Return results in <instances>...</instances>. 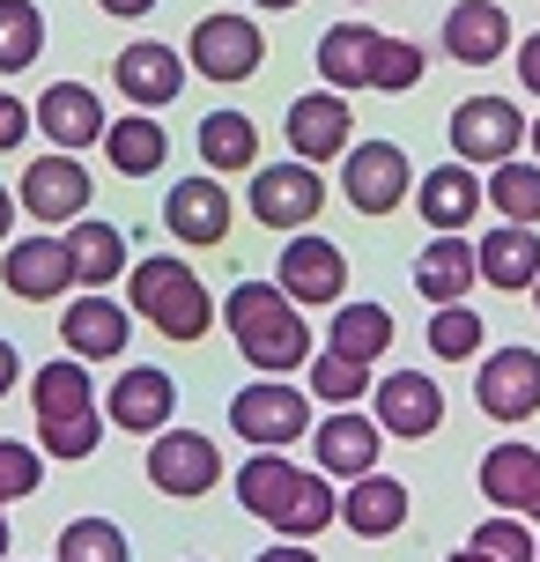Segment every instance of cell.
<instances>
[{
	"label": "cell",
	"mask_w": 540,
	"mask_h": 562,
	"mask_svg": "<svg viewBox=\"0 0 540 562\" xmlns=\"http://www.w3.org/2000/svg\"><path fill=\"white\" fill-rule=\"evenodd\" d=\"M97 8H104V15H126V23H142L156 0H97Z\"/></svg>",
	"instance_id": "obj_45"
},
{
	"label": "cell",
	"mask_w": 540,
	"mask_h": 562,
	"mask_svg": "<svg viewBox=\"0 0 540 562\" xmlns=\"http://www.w3.org/2000/svg\"><path fill=\"white\" fill-rule=\"evenodd\" d=\"M259 562H318V555H312V548H304V540H282V548H267V555H259Z\"/></svg>",
	"instance_id": "obj_46"
},
{
	"label": "cell",
	"mask_w": 540,
	"mask_h": 562,
	"mask_svg": "<svg viewBox=\"0 0 540 562\" xmlns=\"http://www.w3.org/2000/svg\"><path fill=\"white\" fill-rule=\"evenodd\" d=\"M415 215H423L437 237H466V223L482 215V178L466 164H437L415 178Z\"/></svg>",
	"instance_id": "obj_14"
},
{
	"label": "cell",
	"mask_w": 540,
	"mask_h": 562,
	"mask_svg": "<svg viewBox=\"0 0 540 562\" xmlns=\"http://www.w3.org/2000/svg\"><path fill=\"white\" fill-rule=\"evenodd\" d=\"M526 526H540V481H533V496H526V510H518Z\"/></svg>",
	"instance_id": "obj_48"
},
{
	"label": "cell",
	"mask_w": 540,
	"mask_h": 562,
	"mask_svg": "<svg viewBox=\"0 0 540 562\" xmlns=\"http://www.w3.org/2000/svg\"><path fill=\"white\" fill-rule=\"evenodd\" d=\"M126 311L112 304V289H89V296H75L67 304V326H59V340H67V356L75 363H112L119 348H126Z\"/></svg>",
	"instance_id": "obj_19"
},
{
	"label": "cell",
	"mask_w": 540,
	"mask_h": 562,
	"mask_svg": "<svg viewBox=\"0 0 540 562\" xmlns=\"http://www.w3.org/2000/svg\"><path fill=\"white\" fill-rule=\"evenodd\" d=\"M445 53L459 67H496V59L511 53V15L496 0H459L452 15H445Z\"/></svg>",
	"instance_id": "obj_23"
},
{
	"label": "cell",
	"mask_w": 540,
	"mask_h": 562,
	"mask_svg": "<svg viewBox=\"0 0 540 562\" xmlns=\"http://www.w3.org/2000/svg\"><path fill=\"white\" fill-rule=\"evenodd\" d=\"M341 193H348V207H363V215H393L400 200H407V148H393V140L348 148Z\"/></svg>",
	"instance_id": "obj_12"
},
{
	"label": "cell",
	"mask_w": 540,
	"mask_h": 562,
	"mask_svg": "<svg viewBox=\"0 0 540 562\" xmlns=\"http://www.w3.org/2000/svg\"><path fill=\"white\" fill-rule=\"evenodd\" d=\"M0 281H8V296H23V304H53V296H67V289H75V274H67V245H59L53 229L8 245Z\"/></svg>",
	"instance_id": "obj_20"
},
{
	"label": "cell",
	"mask_w": 540,
	"mask_h": 562,
	"mask_svg": "<svg viewBox=\"0 0 540 562\" xmlns=\"http://www.w3.org/2000/svg\"><path fill=\"white\" fill-rule=\"evenodd\" d=\"M252 8H296V0H252Z\"/></svg>",
	"instance_id": "obj_49"
},
{
	"label": "cell",
	"mask_w": 540,
	"mask_h": 562,
	"mask_svg": "<svg viewBox=\"0 0 540 562\" xmlns=\"http://www.w3.org/2000/svg\"><path fill=\"white\" fill-rule=\"evenodd\" d=\"M89 207V170L75 164V156H37V164L23 170V193H15V215H37V223H82Z\"/></svg>",
	"instance_id": "obj_10"
},
{
	"label": "cell",
	"mask_w": 540,
	"mask_h": 562,
	"mask_svg": "<svg viewBox=\"0 0 540 562\" xmlns=\"http://www.w3.org/2000/svg\"><path fill=\"white\" fill-rule=\"evenodd\" d=\"M488 422H526L540 415V356L533 348H496L482 363V385H474Z\"/></svg>",
	"instance_id": "obj_13"
},
{
	"label": "cell",
	"mask_w": 540,
	"mask_h": 562,
	"mask_svg": "<svg viewBox=\"0 0 540 562\" xmlns=\"http://www.w3.org/2000/svg\"><path fill=\"white\" fill-rule=\"evenodd\" d=\"M423 82V53L415 45H400V37H378V59H370V89H385V97H400V89Z\"/></svg>",
	"instance_id": "obj_40"
},
{
	"label": "cell",
	"mask_w": 540,
	"mask_h": 562,
	"mask_svg": "<svg viewBox=\"0 0 540 562\" xmlns=\"http://www.w3.org/2000/svg\"><path fill=\"white\" fill-rule=\"evenodd\" d=\"M164 223H171L178 245H223L229 237V193L215 178H178L171 200H164Z\"/></svg>",
	"instance_id": "obj_24"
},
{
	"label": "cell",
	"mask_w": 540,
	"mask_h": 562,
	"mask_svg": "<svg viewBox=\"0 0 540 562\" xmlns=\"http://www.w3.org/2000/svg\"><path fill=\"white\" fill-rule=\"evenodd\" d=\"M393 348V311L385 304H341L334 311V356L348 363H378Z\"/></svg>",
	"instance_id": "obj_33"
},
{
	"label": "cell",
	"mask_w": 540,
	"mask_h": 562,
	"mask_svg": "<svg viewBox=\"0 0 540 562\" xmlns=\"http://www.w3.org/2000/svg\"><path fill=\"white\" fill-rule=\"evenodd\" d=\"M526 140V119H518L511 97H466L452 112V148L459 164H511V148Z\"/></svg>",
	"instance_id": "obj_7"
},
{
	"label": "cell",
	"mask_w": 540,
	"mask_h": 562,
	"mask_svg": "<svg viewBox=\"0 0 540 562\" xmlns=\"http://www.w3.org/2000/svg\"><path fill=\"white\" fill-rule=\"evenodd\" d=\"M164 148H171V134H164V126H156L148 112L112 119V126H104V156H112V170H126V178H148V170H164Z\"/></svg>",
	"instance_id": "obj_31"
},
{
	"label": "cell",
	"mask_w": 540,
	"mask_h": 562,
	"mask_svg": "<svg viewBox=\"0 0 540 562\" xmlns=\"http://www.w3.org/2000/svg\"><path fill=\"white\" fill-rule=\"evenodd\" d=\"M8 223H15V200H8V186H0V245H8Z\"/></svg>",
	"instance_id": "obj_47"
},
{
	"label": "cell",
	"mask_w": 540,
	"mask_h": 562,
	"mask_svg": "<svg viewBox=\"0 0 540 562\" xmlns=\"http://www.w3.org/2000/svg\"><path fill=\"white\" fill-rule=\"evenodd\" d=\"M518 82H526V89L540 97V30L526 37V45H518Z\"/></svg>",
	"instance_id": "obj_43"
},
{
	"label": "cell",
	"mask_w": 540,
	"mask_h": 562,
	"mask_svg": "<svg viewBox=\"0 0 540 562\" xmlns=\"http://www.w3.org/2000/svg\"><path fill=\"white\" fill-rule=\"evenodd\" d=\"M148 481H156L164 496H207V488L223 481V451L207 445L200 429H156V445H148Z\"/></svg>",
	"instance_id": "obj_8"
},
{
	"label": "cell",
	"mask_w": 540,
	"mask_h": 562,
	"mask_svg": "<svg viewBox=\"0 0 540 562\" xmlns=\"http://www.w3.org/2000/svg\"><path fill=\"white\" fill-rule=\"evenodd\" d=\"M259 59H267V30L252 15H207L193 30V67L207 82H245L259 75Z\"/></svg>",
	"instance_id": "obj_9"
},
{
	"label": "cell",
	"mask_w": 540,
	"mask_h": 562,
	"mask_svg": "<svg viewBox=\"0 0 540 562\" xmlns=\"http://www.w3.org/2000/svg\"><path fill=\"white\" fill-rule=\"evenodd\" d=\"M59 562H126V533L112 518H75L59 533Z\"/></svg>",
	"instance_id": "obj_37"
},
{
	"label": "cell",
	"mask_w": 540,
	"mask_h": 562,
	"mask_svg": "<svg viewBox=\"0 0 540 562\" xmlns=\"http://www.w3.org/2000/svg\"><path fill=\"white\" fill-rule=\"evenodd\" d=\"M370 393H378V429L385 437H437V422H445V393H437V378L423 370H393V378H370Z\"/></svg>",
	"instance_id": "obj_11"
},
{
	"label": "cell",
	"mask_w": 540,
	"mask_h": 562,
	"mask_svg": "<svg viewBox=\"0 0 540 562\" xmlns=\"http://www.w3.org/2000/svg\"><path fill=\"white\" fill-rule=\"evenodd\" d=\"M37 481H45V459L30 445H8V437H0V504H23Z\"/></svg>",
	"instance_id": "obj_41"
},
{
	"label": "cell",
	"mask_w": 540,
	"mask_h": 562,
	"mask_svg": "<svg viewBox=\"0 0 540 562\" xmlns=\"http://www.w3.org/2000/svg\"><path fill=\"white\" fill-rule=\"evenodd\" d=\"M237 504L259 510L267 526L282 540H312L334 526V488H326V474H304V467H289L282 451H252L245 467H237Z\"/></svg>",
	"instance_id": "obj_1"
},
{
	"label": "cell",
	"mask_w": 540,
	"mask_h": 562,
	"mask_svg": "<svg viewBox=\"0 0 540 562\" xmlns=\"http://www.w3.org/2000/svg\"><path fill=\"white\" fill-rule=\"evenodd\" d=\"M482 200L504 215V223H518V229H533L540 223V164H496L488 170V186H482Z\"/></svg>",
	"instance_id": "obj_34"
},
{
	"label": "cell",
	"mask_w": 540,
	"mask_h": 562,
	"mask_svg": "<svg viewBox=\"0 0 540 562\" xmlns=\"http://www.w3.org/2000/svg\"><path fill=\"white\" fill-rule=\"evenodd\" d=\"M112 82L142 104V112H164V104H178L185 97V59L171 53V45H156V37H134L126 53H119Z\"/></svg>",
	"instance_id": "obj_15"
},
{
	"label": "cell",
	"mask_w": 540,
	"mask_h": 562,
	"mask_svg": "<svg viewBox=\"0 0 540 562\" xmlns=\"http://www.w3.org/2000/svg\"><path fill=\"white\" fill-rule=\"evenodd\" d=\"M526 140H533V156H540V119H533V134H526Z\"/></svg>",
	"instance_id": "obj_51"
},
{
	"label": "cell",
	"mask_w": 540,
	"mask_h": 562,
	"mask_svg": "<svg viewBox=\"0 0 540 562\" xmlns=\"http://www.w3.org/2000/svg\"><path fill=\"white\" fill-rule=\"evenodd\" d=\"M334 518H348V533H363V540H385L407 526V488L385 474H363V481H348V504H334Z\"/></svg>",
	"instance_id": "obj_26"
},
{
	"label": "cell",
	"mask_w": 540,
	"mask_h": 562,
	"mask_svg": "<svg viewBox=\"0 0 540 562\" xmlns=\"http://www.w3.org/2000/svg\"><path fill=\"white\" fill-rule=\"evenodd\" d=\"M30 119L45 126V140H53L59 156L104 140V104H97V89H82V82H53L45 97H37V112H30Z\"/></svg>",
	"instance_id": "obj_22"
},
{
	"label": "cell",
	"mask_w": 540,
	"mask_h": 562,
	"mask_svg": "<svg viewBox=\"0 0 540 562\" xmlns=\"http://www.w3.org/2000/svg\"><path fill=\"white\" fill-rule=\"evenodd\" d=\"M200 156H207V170H259V126L245 112H207L200 119Z\"/></svg>",
	"instance_id": "obj_32"
},
{
	"label": "cell",
	"mask_w": 540,
	"mask_h": 562,
	"mask_svg": "<svg viewBox=\"0 0 540 562\" xmlns=\"http://www.w3.org/2000/svg\"><path fill=\"white\" fill-rule=\"evenodd\" d=\"M533 481H540V451L533 445H496L482 459V496H488V504H504V518H518V510H526Z\"/></svg>",
	"instance_id": "obj_30"
},
{
	"label": "cell",
	"mask_w": 540,
	"mask_h": 562,
	"mask_svg": "<svg viewBox=\"0 0 540 562\" xmlns=\"http://www.w3.org/2000/svg\"><path fill=\"white\" fill-rule=\"evenodd\" d=\"M482 562H533L540 555V540L526 518H488V526H474V540H466Z\"/></svg>",
	"instance_id": "obj_38"
},
{
	"label": "cell",
	"mask_w": 540,
	"mask_h": 562,
	"mask_svg": "<svg viewBox=\"0 0 540 562\" xmlns=\"http://www.w3.org/2000/svg\"><path fill=\"white\" fill-rule=\"evenodd\" d=\"M415 289H423L429 304H466V289H474V245L466 237H437L415 259Z\"/></svg>",
	"instance_id": "obj_29"
},
{
	"label": "cell",
	"mask_w": 540,
	"mask_h": 562,
	"mask_svg": "<svg viewBox=\"0 0 540 562\" xmlns=\"http://www.w3.org/2000/svg\"><path fill=\"white\" fill-rule=\"evenodd\" d=\"M30 400H37V437L53 459H89L97 437H104V415H97V385L89 370L67 356V363H45L30 378Z\"/></svg>",
	"instance_id": "obj_3"
},
{
	"label": "cell",
	"mask_w": 540,
	"mask_h": 562,
	"mask_svg": "<svg viewBox=\"0 0 540 562\" xmlns=\"http://www.w3.org/2000/svg\"><path fill=\"white\" fill-rule=\"evenodd\" d=\"M134 274V311H142L156 334L171 340H200L215 326V304H207V289H200L193 267H178V259H142V267H126Z\"/></svg>",
	"instance_id": "obj_4"
},
{
	"label": "cell",
	"mask_w": 540,
	"mask_h": 562,
	"mask_svg": "<svg viewBox=\"0 0 540 562\" xmlns=\"http://www.w3.org/2000/svg\"><path fill=\"white\" fill-rule=\"evenodd\" d=\"M223 318H229V334H237V348H245V363L267 370V378H289V370L312 363V326L296 318V304L274 281H237Z\"/></svg>",
	"instance_id": "obj_2"
},
{
	"label": "cell",
	"mask_w": 540,
	"mask_h": 562,
	"mask_svg": "<svg viewBox=\"0 0 540 562\" xmlns=\"http://www.w3.org/2000/svg\"><path fill=\"white\" fill-rule=\"evenodd\" d=\"M289 148H296V164H326V156H348V97L334 89H312V97H296L289 104Z\"/></svg>",
	"instance_id": "obj_21"
},
{
	"label": "cell",
	"mask_w": 540,
	"mask_h": 562,
	"mask_svg": "<svg viewBox=\"0 0 540 562\" xmlns=\"http://www.w3.org/2000/svg\"><path fill=\"white\" fill-rule=\"evenodd\" d=\"M533 304H540V274H533Z\"/></svg>",
	"instance_id": "obj_53"
},
{
	"label": "cell",
	"mask_w": 540,
	"mask_h": 562,
	"mask_svg": "<svg viewBox=\"0 0 540 562\" xmlns=\"http://www.w3.org/2000/svg\"><path fill=\"white\" fill-rule=\"evenodd\" d=\"M45 53V15L30 0H0V75H23Z\"/></svg>",
	"instance_id": "obj_35"
},
{
	"label": "cell",
	"mask_w": 540,
	"mask_h": 562,
	"mask_svg": "<svg viewBox=\"0 0 540 562\" xmlns=\"http://www.w3.org/2000/svg\"><path fill=\"white\" fill-rule=\"evenodd\" d=\"M533 562H540V555H533Z\"/></svg>",
	"instance_id": "obj_54"
},
{
	"label": "cell",
	"mask_w": 540,
	"mask_h": 562,
	"mask_svg": "<svg viewBox=\"0 0 540 562\" xmlns=\"http://www.w3.org/2000/svg\"><path fill=\"white\" fill-rule=\"evenodd\" d=\"M0 555H8V518H0Z\"/></svg>",
	"instance_id": "obj_52"
},
{
	"label": "cell",
	"mask_w": 540,
	"mask_h": 562,
	"mask_svg": "<svg viewBox=\"0 0 540 562\" xmlns=\"http://www.w3.org/2000/svg\"><path fill=\"white\" fill-rule=\"evenodd\" d=\"M171 407H178V385L164 370L134 363L126 378L112 385V400L97 407V415H112V429H134V437H156V429H171Z\"/></svg>",
	"instance_id": "obj_18"
},
{
	"label": "cell",
	"mask_w": 540,
	"mask_h": 562,
	"mask_svg": "<svg viewBox=\"0 0 540 562\" xmlns=\"http://www.w3.org/2000/svg\"><path fill=\"white\" fill-rule=\"evenodd\" d=\"M282 289L289 304H341V289H348V259L326 245V237H289V252H282Z\"/></svg>",
	"instance_id": "obj_17"
},
{
	"label": "cell",
	"mask_w": 540,
	"mask_h": 562,
	"mask_svg": "<svg viewBox=\"0 0 540 562\" xmlns=\"http://www.w3.org/2000/svg\"><path fill=\"white\" fill-rule=\"evenodd\" d=\"M312 393L334 400V407H356V400L370 393V363H348V356H312Z\"/></svg>",
	"instance_id": "obj_39"
},
{
	"label": "cell",
	"mask_w": 540,
	"mask_h": 562,
	"mask_svg": "<svg viewBox=\"0 0 540 562\" xmlns=\"http://www.w3.org/2000/svg\"><path fill=\"white\" fill-rule=\"evenodd\" d=\"M452 562H482V555H474V548H459V555H452Z\"/></svg>",
	"instance_id": "obj_50"
},
{
	"label": "cell",
	"mask_w": 540,
	"mask_h": 562,
	"mask_svg": "<svg viewBox=\"0 0 540 562\" xmlns=\"http://www.w3.org/2000/svg\"><path fill=\"white\" fill-rule=\"evenodd\" d=\"M378 37H385V30H363V23H341V30H326V37H318V75H326L334 97H341V89H370Z\"/></svg>",
	"instance_id": "obj_28"
},
{
	"label": "cell",
	"mask_w": 540,
	"mask_h": 562,
	"mask_svg": "<svg viewBox=\"0 0 540 562\" xmlns=\"http://www.w3.org/2000/svg\"><path fill=\"white\" fill-rule=\"evenodd\" d=\"M59 245H67V274L82 281V289H112V274H126V267H134V259H126V237H119L112 223H67V237H59Z\"/></svg>",
	"instance_id": "obj_25"
},
{
	"label": "cell",
	"mask_w": 540,
	"mask_h": 562,
	"mask_svg": "<svg viewBox=\"0 0 540 562\" xmlns=\"http://www.w3.org/2000/svg\"><path fill=\"white\" fill-rule=\"evenodd\" d=\"M229 429L245 437V445L274 451V445H296L304 429H312V407L296 385H245V393L229 400Z\"/></svg>",
	"instance_id": "obj_6"
},
{
	"label": "cell",
	"mask_w": 540,
	"mask_h": 562,
	"mask_svg": "<svg viewBox=\"0 0 540 562\" xmlns=\"http://www.w3.org/2000/svg\"><path fill=\"white\" fill-rule=\"evenodd\" d=\"M23 134H30V104L0 89V148H23Z\"/></svg>",
	"instance_id": "obj_42"
},
{
	"label": "cell",
	"mask_w": 540,
	"mask_h": 562,
	"mask_svg": "<svg viewBox=\"0 0 540 562\" xmlns=\"http://www.w3.org/2000/svg\"><path fill=\"white\" fill-rule=\"evenodd\" d=\"M15 378H23V356H15V340H0V400L15 393Z\"/></svg>",
	"instance_id": "obj_44"
},
{
	"label": "cell",
	"mask_w": 540,
	"mask_h": 562,
	"mask_svg": "<svg viewBox=\"0 0 540 562\" xmlns=\"http://www.w3.org/2000/svg\"><path fill=\"white\" fill-rule=\"evenodd\" d=\"M318 474H348V481H363L378 474V451H385V429L370 415H356V407H334V415L318 422Z\"/></svg>",
	"instance_id": "obj_16"
},
{
	"label": "cell",
	"mask_w": 540,
	"mask_h": 562,
	"mask_svg": "<svg viewBox=\"0 0 540 562\" xmlns=\"http://www.w3.org/2000/svg\"><path fill=\"white\" fill-rule=\"evenodd\" d=\"M245 207H252L267 229H304L318 207H326V178H318L312 164H259Z\"/></svg>",
	"instance_id": "obj_5"
},
{
	"label": "cell",
	"mask_w": 540,
	"mask_h": 562,
	"mask_svg": "<svg viewBox=\"0 0 540 562\" xmlns=\"http://www.w3.org/2000/svg\"><path fill=\"white\" fill-rule=\"evenodd\" d=\"M474 274L496 281V289H526V281L540 274V237H533V229H518V223L488 229L482 245H474Z\"/></svg>",
	"instance_id": "obj_27"
},
{
	"label": "cell",
	"mask_w": 540,
	"mask_h": 562,
	"mask_svg": "<svg viewBox=\"0 0 540 562\" xmlns=\"http://www.w3.org/2000/svg\"><path fill=\"white\" fill-rule=\"evenodd\" d=\"M482 318L466 304H437V318H429V356H445V363H466L474 348H482Z\"/></svg>",
	"instance_id": "obj_36"
}]
</instances>
